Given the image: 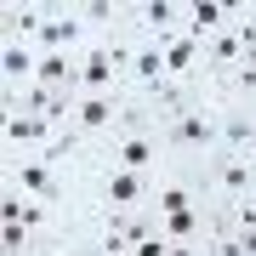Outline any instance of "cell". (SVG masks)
<instances>
[{
    "label": "cell",
    "instance_id": "6da1fadb",
    "mask_svg": "<svg viewBox=\"0 0 256 256\" xmlns=\"http://www.w3.org/2000/svg\"><path fill=\"white\" fill-rule=\"evenodd\" d=\"M216 102H222V97H200L194 108H182L176 120L160 126L165 160H176V165H205L210 154H216Z\"/></svg>",
    "mask_w": 256,
    "mask_h": 256
},
{
    "label": "cell",
    "instance_id": "7a4b0ae2",
    "mask_svg": "<svg viewBox=\"0 0 256 256\" xmlns=\"http://www.w3.org/2000/svg\"><path fill=\"white\" fill-rule=\"evenodd\" d=\"M97 165H120V171H142V176H154L160 165H171L165 160V137H160V126L154 120H142V126H131V131H120V137H108L97 148Z\"/></svg>",
    "mask_w": 256,
    "mask_h": 256
},
{
    "label": "cell",
    "instance_id": "3957f363",
    "mask_svg": "<svg viewBox=\"0 0 256 256\" xmlns=\"http://www.w3.org/2000/svg\"><path fill=\"white\" fill-rule=\"evenodd\" d=\"M200 176H205V200L216 205V210L256 194V160L250 154H210L200 165Z\"/></svg>",
    "mask_w": 256,
    "mask_h": 256
},
{
    "label": "cell",
    "instance_id": "277c9868",
    "mask_svg": "<svg viewBox=\"0 0 256 256\" xmlns=\"http://www.w3.org/2000/svg\"><path fill=\"white\" fill-rule=\"evenodd\" d=\"M194 205H210L200 165H176V160L160 165L154 171V216H165V210H194Z\"/></svg>",
    "mask_w": 256,
    "mask_h": 256
},
{
    "label": "cell",
    "instance_id": "5b68a950",
    "mask_svg": "<svg viewBox=\"0 0 256 256\" xmlns=\"http://www.w3.org/2000/svg\"><path fill=\"white\" fill-rule=\"evenodd\" d=\"M126 28L137 40L165 46V40L182 34V0H126Z\"/></svg>",
    "mask_w": 256,
    "mask_h": 256
},
{
    "label": "cell",
    "instance_id": "8992f818",
    "mask_svg": "<svg viewBox=\"0 0 256 256\" xmlns=\"http://www.w3.org/2000/svg\"><path fill=\"white\" fill-rule=\"evenodd\" d=\"M0 222H18V228L46 234V239H63L68 234V216H63V210L28 200V194H18V188H0Z\"/></svg>",
    "mask_w": 256,
    "mask_h": 256
},
{
    "label": "cell",
    "instance_id": "52a82bcc",
    "mask_svg": "<svg viewBox=\"0 0 256 256\" xmlns=\"http://www.w3.org/2000/svg\"><path fill=\"white\" fill-rule=\"evenodd\" d=\"M216 154L256 160V108L250 102H216Z\"/></svg>",
    "mask_w": 256,
    "mask_h": 256
},
{
    "label": "cell",
    "instance_id": "ba28073f",
    "mask_svg": "<svg viewBox=\"0 0 256 256\" xmlns=\"http://www.w3.org/2000/svg\"><path fill=\"white\" fill-rule=\"evenodd\" d=\"M52 120L46 114H6L0 120V142H6V160H23V154H40L52 142Z\"/></svg>",
    "mask_w": 256,
    "mask_h": 256
},
{
    "label": "cell",
    "instance_id": "9c48e42d",
    "mask_svg": "<svg viewBox=\"0 0 256 256\" xmlns=\"http://www.w3.org/2000/svg\"><path fill=\"white\" fill-rule=\"evenodd\" d=\"M86 40H92V34H86L80 12H74V6H52V18H46V28H40L34 52H80Z\"/></svg>",
    "mask_w": 256,
    "mask_h": 256
},
{
    "label": "cell",
    "instance_id": "30bf717a",
    "mask_svg": "<svg viewBox=\"0 0 256 256\" xmlns=\"http://www.w3.org/2000/svg\"><path fill=\"white\" fill-rule=\"evenodd\" d=\"M131 40H137V34H131ZM160 80H171V74H165V52L154 46V40H137V46H131V68H126V97L154 92Z\"/></svg>",
    "mask_w": 256,
    "mask_h": 256
},
{
    "label": "cell",
    "instance_id": "8fae6325",
    "mask_svg": "<svg viewBox=\"0 0 256 256\" xmlns=\"http://www.w3.org/2000/svg\"><path fill=\"white\" fill-rule=\"evenodd\" d=\"M194 102H200V92H194V86H182V80H160L154 92L137 97V108L154 120V126H165V120H176L182 108H194Z\"/></svg>",
    "mask_w": 256,
    "mask_h": 256
},
{
    "label": "cell",
    "instance_id": "7c38bea8",
    "mask_svg": "<svg viewBox=\"0 0 256 256\" xmlns=\"http://www.w3.org/2000/svg\"><path fill=\"white\" fill-rule=\"evenodd\" d=\"M34 68H40V52L23 46V40H6V46H0V97L34 86Z\"/></svg>",
    "mask_w": 256,
    "mask_h": 256
},
{
    "label": "cell",
    "instance_id": "4fadbf2b",
    "mask_svg": "<svg viewBox=\"0 0 256 256\" xmlns=\"http://www.w3.org/2000/svg\"><path fill=\"white\" fill-rule=\"evenodd\" d=\"M228 23H234L228 0H182V34H194L200 46H205L210 34H222Z\"/></svg>",
    "mask_w": 256,
    "mask_h": 256
},
{
    "label": "cell",
    "instance_id": "5bb4252c",
    "mask_svg": "<svg viewBox=\"0 0 256 256\" xmlns=\"http://www.w3.org/2000/svg\"><path fill=\"white\" fill-rule=\"evenodd\" d=\"M239 63H245V40H239V28L228 23L222 34H210V40H205V68L222 80V74H234Z\"/></svg>",
    "mask_w": 256,
    "mask_h": 256
},
{
    "label": "cell",
    "instance_id": "9a60e30c",
    "mask_svg": "<svg viewBox=\"0 0 256 256\" xmlns=\"http://www.w3.org/2000/svg\"><path fill=\"white\" fill-rule=\"evenodd\" d=\"M74 12H80L86 34H114V28H126V0H74Z\"/></svg>",
    "mask_w": 256,
    "mask_h": 256
},
{
    "label": "cell",
    "instance_id": "2e32d148",
    "mask_svg": "<svg viewBox=\"0 0 256 256\" xmlns=\"http://www.w3.org/2000/svg\"><path fill=\"white\" fill-rule=\"evenodd\" d=\"M46 18H52V6H6V40H23V46H34L40 40V28H46Z\"/></svg>",
    "mask_w": 256,
    "mask_h": 256
},
{
    "label": "cell",
    "instance_id": "e0dca14e",
    "mask_svg": "<svg viewBox=\"0 0 256 256\" xmlns=\"http://www.w3.org/2000/svg\"><path fill=\"white\" fill-rule=\"evenodd\" d=\"M52 97H57L52 86H40V80H34V86H23V92H12V97H0V102H6V114H46V108H52Z\"/></svg>",
    "mask_w": 256,
    "mask_h": 256
},
{
    "label": "cell",
    "instance_id": "ac0fdd59",
    "mask_svg": "<svg viewBox=\"0 0 256 256\" xmlns=\"http://www.w3.org/2000/svg\"><path fill=\"white\" fill-rule=\"evenodd\" d=\"M120 234H126V245H131V250H137L142 239H154V234H160V216H154V210H137V216L120 222Z\"/></svg>",
    "mask_w": 256,
    "mask_h": 256
},
{
    "label": "cell",
    "instance_id": "d6986e66",
    "mask_svg": "<svg viewBox=\"0 0 256 256\" xmlns=\"http://www.w3.org/2000/svg\"><path fill=\"white\" fill-rule=\"evenodd\" d=\"M165 250H171V245H165V234H154V239H142L131 256H165Z\"/></svg>",
    "mask_w": 256,
    "mask_h": 256
},
{
    "label": "cell",
    "instance_id": "ffe728a7",
    "mask_svg": "<svg viewBox=\"0 0 256 256\" xmlns=\"http://www.w3.org/2000/svg\"><path fill=\"white\" fill-rule=\"evenodd\" d=\"M52 256H92V250H86V245H74V239H63V245H57Z\"/></svg>",
    "mask_w": 256,
    "mask_h": 256
},
{
    "label": "cell",
    "instance_id": "44dd1931",
    "mask_svg": "<svg viewBox=\"0 0 256 256\" xmlns=\"http://www.w3.org/2000/svg\"><path fill=\"white\" fill-rule=\"evenodd\" d=\"M250 200H256V194H250Z\"/></svg>",
    "mask_w": 256,
    "mask_h": 256
}]
</instances>
